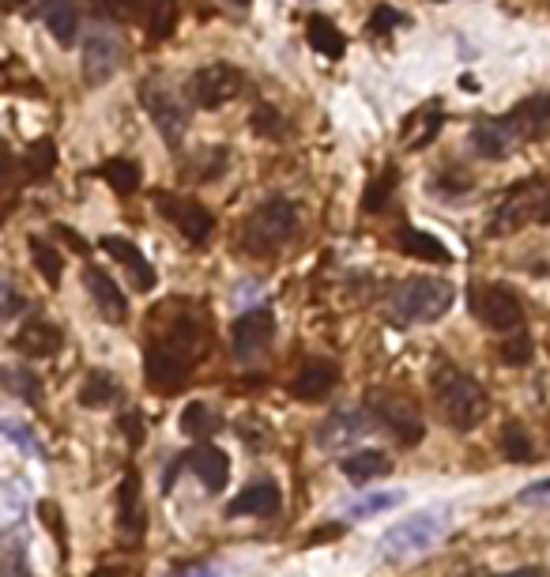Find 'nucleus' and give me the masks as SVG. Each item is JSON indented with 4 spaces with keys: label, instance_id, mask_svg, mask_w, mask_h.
<instances>
[{
    "label": "nucleus",
    "instance_id": "nucleus-1",
    "mask_svg": "<svg viewBox=\"0 0 550 577\" xmlns=\"http://www.w3.org/2000/svg\"><path fill=\"white\" fill-rule=\"evenodd\" d=\"M197 367V328L177 321L174 328L148 339L143 347V378L155 393H174Z\"/></svg>",
    "mask_w": 550,
    "mask_h": 577
},
{
    "label": "nucleus",
    "instance_id": "nucleus-2",
    "mask_svg": "<svg viewBox=\"0 0 550 577\" xmlns=\"http://www.w3.org/2000/svg\"><path fill=\"white\" fill-rule=\"evenodd\" d=\"M430 385H434V404L448 427L453 430L479 427L482 415H487V389L471 373H464L453 362H437V370L430 373Z\"/></svg>",
    "mask_w": 550,
    "mask_h": 577
},
{
    "label": "nucleus",
    "instance_id": "nucleus-3",
    "mask_svg": "<svg viewBox=\"0 0 550 577\" xmlns=\"http://www.w3.org/2000/svg\"><path fill=\"white\" fill-rule=\"evenodd\" d=\"M453 284L442 276H411L403 279L400 287L393 291L388 299V318L396 321L400 328H411V325H430V321L445 318L453 310Z\"/></svg>",
    "mask_w": 550,
    "mask_h": 577
},
{
    "label": "nucleus",
    "instance_id": "nucleus-4",
    "mask_svg": "<svg viewBox=\"0 0 550 577\" xmlns=\"http://www.w3.org/2000/svg\"><path fill=\"white\" fill-rule=\"evenodd\" d=\"M294 227H299V208H294L291 197L260 200L242 223V250L253 253V257H276L291 242Z\"/></svg>",
    "mask_w": 550,
    "mask_h": 577
},
{
    "label": "nucleus",
    "instance_id": "nucleus-5",
    "mask_svg": "<svg viewBox=\"0 0 550 577\" xmlns=\"http://www.w3.org/2000/svg\"><path fill=\"white\" fill-rule=\"evenodd\" d=\"M453 524V509L448 506H434V509H422V513H411L403 517L400 524H393V529L381 536L377 551L385 558H411V555H422V551H430L437 540L445 536V529Z\"/></svg>",
    "mask_w": 550,
    "mask_h": 577
},
{
    "label": "nucleus",
    "instance_id": "nucleus-6",
    "mask_svg": "<svg viewBox=\"0 0 550 577\" xmlns=\"http://www.w3.org/2000/svg\"><path fill=\"white\" fill-rule=\"evenodd\" d=\"M543 219H550V182L547 177H528V182H516L502 197L494 219H490V234L505 238L531 223H543Z\"/></svg>",
    "mask_w": 550,
    "mask_h": 577
},
{
    "label": "nucleus",
    "instance_id": "nucleus-7",
    "mask_svg": "<svg viewBox=\"0 0 550 577\" xmlns=\"http://www.w3.org/2000/svg\"><path fill=\"white\" fill-rule=\"evenodd\" d=\"M140 102L151 114V122H155V129L163 132L166 148H174V151L182 148L185 132H189V109H185V102L177 99L163 80H151V76L140 83Z\"/></svg>",
    "mask_w": 550,
    "mask_h": 577
},
{
    "label": "nucleus",
    "instance_id": "nucleus-8",
    "mask_svg": "<svg viewBox=\"0 0 550 577\" xmlns=\"http://www.w3.org/2000/svg\"><path fill=\"white\" fill-rule=\"evenodd\" d=\"M471 313L494 333H520L524 325V305L516 299L513 287L505 284H476L468 295Z\"/></svg>",
    "mask_w": 550,
    "mask_h": 577
},
{
    "label": "nucleus",
    "instance_id": "nucleus-9",
    "mask_svg": "<svg viewBox=\"0 0 550 577\" xmlns=\"http://www.w3.org/2000/svg\"><path fill=\"white\" fill-rule=\"evenodd\" d=\"M245 91V72L226 61L204 65L189 76V99L197 102L200 109H219L226 102H234Z\"/></svg>",
    "mask_w": 550,
    "mask_h": 577
},
{
    "label": "nucleus",
    "instance_id": "nucleus-10",
    "mask_svg": "<svg viewBox=\"0 0 550 577\" xmlns=\"http://www.w3.org/2000/svg\"><path fill=\"white\" fill-rule=\"evenodd\" d=\"M370 412L385 430H393V438L400 446H419L422 435H426V423H422L419 407H414L408 396L396 393H370Z\"/></svg>",
    "mask_w": 550,
    "mask_h": 577
},
{
    "label": "nucleus",
    "instance_id": "nucleus-11",
    "mask_svg": "<svg viewBox=\"0 0 550 577\" xmlns=\"http://www.w3.org/2000/svg\"><path fill=\"white\" fill-rule=\"evenodd\" d=\"M377 427H381V423L374 419V412H370V407H343V412H332L317 427V446L325 449V453H332V449L354 446V441L374 435Z\"/></svg>",
    "mask_w": 550,
    "mask_h": 577
},
{
    "label": "nucleus",
    "instance_id": "nucleus-12",
    "mask_svg": "<svg viewBox=\"0 0 550 577\" xmlns=\"http://www.w3.org/2000/svg\"><path fill=\"white\" fill-rule=\"evenodd\" d=\"M155 200H159V211H163V216L171 219L177 231L185 234V242L204 245L211 238V231H215V216H211V211L200 200L174 197V193H155Z\"/></svg>",
    "mask_w": 550,
    "mask_h": 577
},
{
    "label": "nucleus",
    "instance_id": "nucleus-13",
    "mask_svg": "<svg viewBox=\"0 0 550 577\" xmlns=\"http://www.w3.org/2000/svg\"><path fill=\"white\" fill-rule=\"evenodd\" d=\"M121 68V38L106 27H95L83 38V80L87 88H103Z\"/></svg>",
    "mask_w": 550,
    "mask_h": 577
},
{
    "label": "nucleus",
    "instance_id": "nucleus-14",
    "mask_svg": "<svg viewBox=\"0 0 550 577\" xmlns=\"http://www.w3.org/2000/svg\"><path fill=\"white\" fill-rule=\"evenodd\" d=\"M272 339H276V313L272 310H249L231 325V344H234V355H238L242 362L257 359Z\"/></svg>",
    "mask_w": 550,
    "mask_h": 577
},
{
    "label": "nucleus",
    "instance_id": "nucleus-15",
    "mask_svg": "<svg viewBox=\"0 0 550 577\" xmlns=\"http://www.w3.org/2000/svg\"><path fill=\"white\" fill-rule=\"evenodd\" d=\"M502 122L510 125V132L516 136V143H520V148L528 140H536V136H543L550 129V91L516 102L513 109H505V114H502Z\"/></svg>",
    "mask_w": 550,
    "mask_h": 577
},
{
    "label": "nucleus",
    "instance_id": "nucleus-16",
    "mask_svg": "<svg viewBox=\"0 0 550 577\" xmlns=\"http://www.w3.org/2000/svg\"><path fill=\"white\" fill-rule=\"evenodd\" d=\"M61 344H65L61 328L46 318H27L20 325V333L12 336V347L20 355H27V359H49V355L61 351Z\"/></svg>",
    "mask_w": 550,
    "mask_h": 577
},
{
    "label": "nucleus",
    "instance_id": "nucleus-17",
    "mask_svg": "<svg viewBox=\"0 0 550 577\" xmlns=\"http://www.w3.org/2000/svg\"><path fill=\"white\" fill-rule=\"evenodd\" d=\"M103 250L117 261V265L125 268V276H129V284L137 287V291H151V287H155V279H159L155 268H151V261L143 257L137 245L129 242V238L106 234V238H103Z\"/></svg>",
    "mask_w": 550,
    "mask_h": 577
},
{
    "label": "nucleus",
    "instance_id": "nucleus-18",
    "mask_svg": "<svg viewBox=\"0 0 550 577\" xmlns=\"http://www.w3.org/2000/svg\"><path fill=\"white\" fill-rule=\"evenodd\" d=\"M83 284H87L91 302L98 305V313H103L109 325H125V318H129V299L121 295V287H117L103 268L83 272Z\"/></svg>",
    "mask_w": 550,
    "mask_h": 577
},
{
    "label": "nucleus",
    "instance_id": "nucleus-19",
    "mask_svg": "<svg viewBox=\"0 0 550 577\" xmlns=\"http://www.w3.org/2000/svg\"><path fill=\"white\" fill-rule=\"evenodd\" d=\"M185 464L192 469V475L200 480V487L211 491V495H219V491L231 483V457L223 453L219 446H200L192 449L189 457H185Z\"/></svg>",
    "mask_w": 550,
    "mask_h": 577
},
{
    "label": "nucleus",
    "instance_id": "nucleus-20",
    "mask_svg": "<svg viewBox=\"0 0 550 577\" xmlns=\"http://www.w3.org/2000/svg\"><path fill=\"white\" fill-rule=\"evenodd\" d=\"M336 381H340V367H336V362L309 359L306 367L291 378V393L299 396V401H320V396H325Z\"/></svg>",
    "mask_w": 550,
    "mask_h": 577
},
{
    "label": "nucleus",
    "instance_id": "nucleus-21",
    "mask_svg": "<svg viewBox=\"0 0 550 577\" xmlns=\"http://www.w3.org/2000/svg\"><path fill=\"white\" fill-rule=\"evenodd\" d=\"M283 506V495H279L276 483L260 480L253 487H245L231 506H226V517H272Z\"/></svg>",
    "mask_w": 550,
    "mask_h": 577
},
{
    "label": "nucleus",
    "instance_id": "nucleus-22",
    "mask_svg": "<svg viewBox=\"0 0 550 577\" xmlns=\"http://www.w3.org/2000/svg\"><path fill=\"white\" fill-rule=\"evenodd\" d=\"M38 20L61 46H72L80 34V8L75 0H38Z\"/></svg>",
    "mask_w": 550,
    "mask_h": 577
},
{
    "label": "nucleus",
    "instance_id": "nucleus-23",
    "mask_svg": "<svg viewBox=\"0 0 550 577\" xmlns=\"http://www.w3.org/2000/svg\"><path fill=\"white\" fill-rule=\"evenodd\" d=\"M340 469L354 487H366V483H374V480H381V475L393 472V457L381 453V449H362V453L343 457Z\"/></svg>",
    "mask_w": 550,
    "mask_h": 577
},
{
    "label": "nucleus",
    "instance_id": "nucleus-24",
    "mask_svg": "<svg viewBox=\"0 0 550 577\" xmlns=\"http://www.w3.org/2000/svg\"><path fill=\"white\" fill-rule=\"evenodd\" d=\"M117 524L129 536H140L143 532V498H140V475L129 472L117 487Z\"/></svg>",
    "mask_w": 550,
    "mask_h": 577
},
{
    "label": "nucleus",
    "instance_id": "nucleus-25",
    "mask_svg": "<svg viewBox=\"0 0 550 577\" xmlns=\"http://www.w3.org/2000/svg\"><path fill=\"white\" fill-rule=\"evenodd\" d=\"M442 122H445V114L437 102L414 109L408 122H403V143H408V151H419V148H426V143H434V136L442 132Z\"/></svg>",
    "mask_w": 550,
    "mask_h": 577
},
{
    "label": "nucleus",
    "instance_id": "nucleus-26",
    "mask_svg": "<svg viewBox=\"0 0 550 577\" xmlns=\"http://www.w3.org/2000/svg\"><path fill=\"white\" fill-rule=\"evenodd\" d=\"M306 38H309V46L317 49L320 57H328V61H340V57L347 54L343 31L336 27L328 15H309V20H306Z\"/></svg>",
    "mask_w": 550,
    "mask_h": 577
},
{
    "label": "nucleus",
    "instance_id": "nucleus-27",
    "mask_svg": "<svg viewBox=\"0 0 550 577\" xmlns=\"http://www.w3.org/2000/svg\"><path fill=\"white\" fill-rule=\"evenodd\" d=\"M140 27L148 31L151 42H163L174 34L177 23V0H140Z\"/></svg>",
    "mask_w": 550,
    "mask_h": 577
},
{
    "label": "nucleus",
    "instance_id": "nucleus-28",
    "mask_svg": "<svg viewBox=\"0 0 550 577\" xmlns=\"http://www.w3.org/2000/svg\"><path fill=\"white\" fill-rule=\"evenodd\" d=\"M396 242H400V250L408 253V257H419V261H448V250H445V245L437 242L434 234L414 231V227H400V231H396Z\"/></svg>",
    "mask_w": 550,
    "mask_h": 577
},
{
    "label": "nucleus",
    "instance_id": "nucleus-29",
    "mask_svg": "<svg viewBox=\"0 0 550 577\" xmlns=\"http://www.w3.org/2000/svg\"><path fill=\"white\" fill-rule=\"evenodd\" d=\"M177 427H182L185 438H211L219 427H223V419H219V415L211 412L204 401H192V404H185V412H182V419H177Z\"/></svg>",
    "mask_w": 550,
    "mask_h": 577
},
{
    "label": "nucleus",
    "instance_id": "nucleus-30",
    "mask_svg": "<svg viewBox=\"0 0 550 577\" xmlns=\"http://www.w3.org/2000/svg\"><path fill=\"white\" fill-rule=\"evenodd\" d=\"M117 396V378L109 370H91L80 385V404L83 407H106Z\"/></svg>",
    "mask_w": 550,
    "mask_h": 577
},
{
    "label": "nucleus",
    "instance_id": "nucleus-31",
    "mask_svg": "<svg viewBox=\"0 0 550 577\" xmlns=\"http://www.w3.org/2000/svg\"><path fill=\"white\" fill-rule=\"evenodd\" d=\"M54 166H57V148H54V140L49 136H42V140H35L27 148V159H23V170H27V182H46L49 174H54Z\"/></svg>",
    "mask_w": 550,
    "mask_h": 577
},
{
    "label": "nucleus",
    "instance_id": "nucleus-32",
    "mask_svg": "<svg viewBox=\"0 0 550 577\" xmlns=\"http://www.w3.org/2000/svg\"><path fill=\"white\" fill-rule=\"evenodd\" d=\"M103 177L106 185L117 193V197H132V193L140 189V166L132 163V159H109V163L103 166Z\"/></svg>",
    "mask_w": 550,
    "mask_h": 577
},
{
    "label": "nucleus",
    "instance_id": "nucleus-33",
    "mask_svg": "<svg viewBox=\"0 0 550 577\" xmlns=\"http://www.w3.org/2000/svg\"><path fill=\"white\" fill-rule=\"evenodd\" d=\"M396 185H400V170H396L393 163H388L381 174L370 182V189L362 193V208L370 211V216H377V211H385V204L393 200V193H396Z\"/></svg>",
    "mask_w": 550,
    "mask_h": 577
},
{
    "label": "nucleus",
    "instance_id": "nucleus-34",
    "mask_svg": "<svg viewBox=\"0 0 550 577\" xmlns=\"http://www.w3.org/2000/svg\"><path fill=\"white\" fill-rule=\"evenodd\" d=\"M27 250H31V257H35V265H38V272H42V279H46L49 287L61 284V272H65L61 250H54V245H49L46 238H27Z\"/></svg>",
    "mask_w": 550,
    "mask_h": 577
},
{
    "label": "nucleus",
    "instance_id": "nucleus-35",
    "mask_svg": "<svg viewBox=\"0 0 550 577\" xmlns=\"http://www.w3.org/2000/svg\"><path fill=\"white\" fill-rule=\"evenodd\" d=\"M498 446H502L505 461H513V464H528L531 457H536V446H531L528 430H524L520 423H505L502 438H498Z\"/></svg>",
    "mask_w": 550,
    "mask_h": 577
},
{
    "label": "nucleus",
    "instance_id": "nucleus-36",
    "mask_svg": "<svg viewBox=\"0 0 550 577\" xmlns=\"http://www.w3.org/2000/svg\"><path fill=\"white\" fill-rule=\"evenodd\" d=\"M0 378H4L8 393L20 396V401H27V404L42 401V381H38V373H31L27 367H4L0 370Z\"/></svg>",
    "mask_w": 550,
    "mask_h": 577
},
{
    "label": "nucleus",
    "instance_id": "nucleus-37",
    "mask_svg": "<svg viewBox=\"0 0 550 577\" xmlns=\"http://www.w3.org/2000/svg\"><path fill=\"white\" fill-rule=\"evenodd\" d=\"M396 503H403V491H377V495H366V498H359V503L347 506V517H354V521H370V517L385 513V509Z\"/></svg>",
    "mask_w": 550,
    "mask_h": 577
},
{
    "label": "nucleus",
    "instance_id": "nucleus-38",
    "mask_svg": "<svg viewBox=\"0 0 550 577\" xmlns=\"http://www.w3.org/2000/svg\"><path fill=\"white\" fill-rule=\"evenodd\" d=\"M95 15H103L109 23H132L140 20V0H91Z\"/></svg>",
    "mask_w": 550,
    "mask_h": 577
},
{
    "label": "nucleus",
    "instance_id": "nucleus-39",
    "mask_svg": "<svg viewBox=\"0 0 550 577\" xmlns=\"http://www.w3.org/2000/svg\"><path fill=\"white\" fill-rule=\"evenodd\" d=\"M502 362L505 367H528L531 362V339H528V333H513V339H505L502 344Z\"/></svg>",
    "mask_w": 550,
    "mask_h": 577
},
{
    "label": "nucleus",
    "instance_id": "nucleus-40",
    "mask_svg": "<svg viewBox=\"0 0 550 577\" xmlns=\"http://www.w3.org/2000/svg\"><path fill=\"white\" fill-rule=\"evenodd\" d=\"M400 23H403V15L396 12L393 4H377L374 12H370V31L374 34H393Z\"/></svg>",
    "mask_w": 550,
    "mask_h": 577
},
{
    "label": "nucleus",
    "instance_id": "nucleus-41",
    "mask_svg": "<svg viewBox=\"0 0 550 577\" xmlns=\"http://www.w3.org/2000/svg\"><path fill=\"white\" fill-rule=\"evenodd\" d=\"M223 163H226V151H200L197 155V166H192V177L197 182H211V177H219V170H223Z\"/></svg>",
    "mask_w": 550,
    "mask_h": 577
},
{
    "label": "nucleus",
    "instance_id": "nucleus-42",
    "mask_svg": "<svg viewBox=\"0 0 550 577\" xmlns=\"http://www.w3.org/2000/svg\"><path fill=\"white\" fill-rule=\"evenodd\" d=\"M4 435L12 438V441H20V449H23V453L46 457V453H42V446H38V438H35V435H27V427H23V423L8 419V423H4Z\"/></svg>",
    "mask_w": 550,
    "mask_h": 577
},
{
    "label": "nucleus",
    "instance_id": "nucleus-43",
    "mask_svg": "<svg viewBox=\"0 0 550 577\" xmlns=\"http://www.w3.org/2000/svg\"><path fill=\"white\" fill-rule=\"evenodd\" d=\"M253 125H257V132H265V136L283 132V117H279V109H268V106H260L257 114H253Z\"/></svg>",
    "mask_w": 550,
    "mask_h": 577
},
{
    "label": "nucleus",
    "instance_id": "nucleus-44",
    "mask_svg": "<svg viewBox=\"0 0 550 577\" xmlns=\"http://www.w3.org/2000/svg\"><path fill=\"white\" fill-rule=\"evenodd\" d=\"M121 427H125V435H129L132 446H140V441H143V423H140V412L121 415Z\"/></svg>",
    "mask_w": 550,
    "mask_h": 577
},
{
    "label": "nucleus",
    "instance_id": "nucleus-45",
    "mask_svg": "<svg viewBox=\"0 0 550 577\" xmlns=\"http://www.w3.org/2000/svg\"><path fill=\"white\" fill-rule=\"evenodd\" d=\"M38 513H42V521H46L49 529L57 532V540H61V536H65V521H61V517H57L54 503H38Z\"/></svg>",
    "mask_w": 550,
    "mask_h": 577
},
{
    "label": "nucleus",
    "instance_id": "nucleus-46",
    "mask_svg": "<svg viewBox=\"0 0 550 577\" xmlns=\"http://www.w3.org/2000/svg\"><path fill=\"white\" fill-rule=\"evenodd\" d=\"M547 498H550V480L531 483V487L520 491V503H547Z\"/></svg>",
    "mask_w": 550,
    "mask_h": 577
},
{
    "label": "nucleus",
    "instance_id": "nucleus-47",
    "mask_svg": "<svg viewBox=\"0 0 550 577\" xmlns=\"http://www.w3.org/2000/svg\"><path fill=\"white\" fill-rule=\"evenodd\" d=\"M0 313H4L8 321H12L15 313H20V291H15L12 279H4V310H0Z\"/></svg>",
    "mask_w": 550,
    "mask_h": 577
},
{
    "label": "nucleus",
    "instance_id": "nucleus-48",
    "mask_svg": "<svg viewBox=\"0 0 550 577\" xmlns=\"http://www.w3.org/2000/svg\"><path fill=\"white\" fill-rule=\"evenodd\" d=\"M437 189L442 193H464V189H471V177H437Z\"/></svg>",
    "mask_w": 550,
    "mask_h": 577
},
{
    "label": "nucleus",
    "instance_id": "nucleus-49",
    "mask_svg": "<svg viewBox=\"0 0 550 577\" xmlns=\"http://www.w3.org/2000/svg\"><path fill=\"white\" fill-rule=\"evenodd\" d=\"M54 234H57V238H65V242H69L75 253H83V250H87V245H83L80 238H75V231H72V227H61V223H57V227H54Z\"/></svg>",
    "mask_w": 550,
    "mask_h": 577
},
{
    "label": "nucleus",
    "instance_id": "nucleus-50",
    "mask_svg": "<svg viewBox=\"0 0 550 577\" xmlns=\"http://www.w3.org/2000/svg\"><path fill=\"white\" fill-rule=\"evenodd\" d=\"M498 577H550L543 566H520V570H513V574H498Z\"/></svg>",
    "mask_w": 550,
    "mask_h": 577
},
{
    "label": "nucleus",
    "instance_id": "nucleus-51",
    "mask_svg": "<svg viewBox=\"0 0 550 577\" xmlns=\"http://www.w3.org/2000/svg\"><path fill=\"white\" fill-rule=\"evenodd\" d=\"M23 4H27V0H4L8 12H15V8H23Z\"/></svg>",
    "mask_w": 550,
    "mask_h": 577
},
{
    "label": "nucleus",
    "instance_id": "nucleus-52",
    "mask_svg": "<svg viewBox=\"0 0 550 577\" xmlns=\"http://www.w3.org/2000/svg\"><path fill=\"white\" fill-rule=\"evenodd\" d=\"M226 4H234V8H242V12H245V8H249L253 0H226Z\"/></svg>",
    "mask_w": 550,
    "mask_h": 577
},
{
    "label": "nucleus",
    "instance_id": "nucleus-53",
    "mask_svg": "<svg viewBox=\"0 0 550 577\" xmlns=\"http://www.w3.org/2000/svg\"><path fill=\"white\" fill-rule=\"evenodd\" d=\"M434 4H445V0H434Z\"/></svg>",
    "mask_w": 550,
    "mask_h": 577
}]
</instances>
